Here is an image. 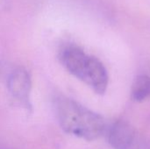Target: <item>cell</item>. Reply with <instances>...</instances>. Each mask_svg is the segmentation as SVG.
<instances>
[{
	"label": "cell",
	"mask_w": 150,
	"mask_h": 149,
	"mask_svg": "<svg viewBox=\"0 0 150 149\" xmlns=\"http://www.w3.org/2000/svg\"><path fill=\"white\" fill-rule=\"evenodd\" d=\"M54 107L59 125L69 134L86 141H94L105 131V121L101 115L73 99L57 97Z\"/></svg>",
	"instance_id": "6da1fadb"
},
{
	"label": "cell",
	"mask_w": 150,
	"mask_h": 149,
	"mask_svg": "<svg viewBox=\"0 0 150 149\" xmlns=\"http://www.w3.org/2000/svg\"><path fill=\"white\" fill-rule=\"evenodd\" d=\"M150 96V77L147 75L138 76L131 88V97L136 102H142Z\"/></svg>",
	"instance_id": "5b68a950"
},
{
	"label": "cell",
	"mask_w": 150,
	"mask_h": 149,
	"mask_svg": "<svg viewBox=\"0 0 150 149\" xmlns=\"http://www.w3.org/2000/svg\"><path fill=\"white\" fill-rule=\"evenodd\" d=\"M108 141L113 149H132L137 142V133L130 123L118 120L108 130Z\"/></svg>",
	"instance_id": "3957f363"
},
{
	"label": "cell",
	"mask_w": 150,
	"mask_h": 149,
	"mask_svg": "<svg viewBox=\"0 0 150 149\" xmlns=\"http://www.w3.org/2000/svg\"><path fill=\"white\" fill-rule=\"evenodd\" d=\"M60 58L69 72L90 86L96 93L104 94L106 91L107 71L98 58L87 54L76 46L65 47L61 51Z\"/></svg>",
	"instance_id": "7a4b0ae2"
},
{
	"label": "cell",
	"mask_w": 150,
	"mask_h": 149,
	"mask_svg": "<svg viewBox=\"0 0 150 149\" xmlns=\"http://www.w3.org/2000/svg\"><path fill=\"white\" fill-rule=\"evenodd\" d=\"M7 84L11 96L19 103L27 106L32 85L28 72L21 68H16L9 76Z\"/></svg>",
	"instance_id": "277c9868"
}]
</instances>
